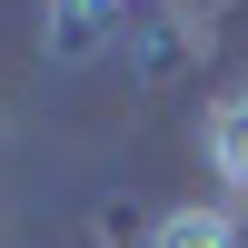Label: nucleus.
Listing matches in <instances>:
<instances>
[{
	"label": "nucleus",
	"mask_w": 248,
	"mask_h": 248,
	"mask_svg": "<svg viewBox=\"0 0 248 248\" xmlns=\"http://www.w3.org/2000/svg\"><path fill=\"white\" fill-rule=\"evenodd\" d=\"M209 169L248 199V90H229V99L209 109Z\"/></svg>",
	"instance_id": "f257e3e1"
},
{
	"label": "nucleus",
	"mask_w": 248,
	"mask_h": 248,
	"mask_svg": "<svg viewBox=\"0 0 248 248\" xmlns=\"http://www.w3.org/2000/svg\"><path fill=\"white\" fill-rule=\"evenodd\" d=\"M139 248H238V218L229 209H169Z\"/></svg>",
	"instance_id": "f03ea898"
}]
</instances>
